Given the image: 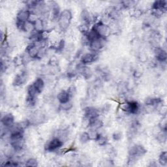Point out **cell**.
I'll return each mask as SVG.
<instances>
[{"label":"cell","instance_id":"cell-22","mask_svg":"<svg viewBox=\"0 0 167 167\" xmlns=\"http://www.w3.org/2000/svg\"><path fill=\"white\" fill-rule=\"evenodd\" d=\"M37 165H38L37 161L36 159H33V158H31V159H28L27 161H26V163H25V166H27L36 167Z\"/></svg>","mask_w":167,"mask_h":167},{"label":"cell","instance_id":"cell-27","mask_svg":"<svg viewBox=\"0 0 167 167\" xmlns=\"http://www.w3.org/2000/svg\"><path fill=\"white\" fill-rule=\"evenodd\" d=\"M113 138L115 140H119L121 138V134L120 133H114L113 135Z\"/></svg>","mask_w":167,"mask_h":167},{"label":"cell","instance_id":"cell-2","mask_svg":"<svg viewBox=\"0 0 167 167\" xmlns=\"http://www.w3.org/2000/svg\"><path fill=\"white\" fill-rule=\"evenodd\" d=\"M72 13L69 10H64L59 16V25L61 30H67L72 19Z\"/></svg>","mask_w":167,"mask_h":167},{"label":"cell","instance_id":"cell-21","mask_svg":"<svg viewBox=\"0 0 167 167\" xmlns=\"http://www.w3.org/2000/svg\"><path fill=\"white\" fill-rule=\"evenodd\" d=\"M89 136H90V140H97L98 138V136H99V134L97 132L96 130H94V129H92L89 133Z\"/></svg>","mask_w":167,"mask_h":167},{"label":"cell","instance_id":"cell-1","mask_svg":"<svg viewBox=\"0 0 167 167\" xmlns=\"http://www.w3.org/2000/svg\"><path fill=\"white\" fill-rule=\"evenodd\" d=\"M146 153V149L140 145H135L132 146L129 152V162H136V160Z\"/></svg>","mask_w":167,"mask_h":167},{"label":"cell","instance_id":"cell-18","mask_svg":"<svg viewBox=\"0 0 167 167\" xmlns=\"http://www.w3.org/2000/svg\"><path fill=\"white\" fill-rule=\"evenodd\" d=\"M34 28L36 29V31L37 32H42V28H43V25H42V22L40 19H37L36 22L33 24Z\"/></svg>","mask_w":167,"mask_h":167},{"label":"cell","instance_id":"cell-3","mask_svg":"<svg viewBox=\"0 0 167 167\" xmlns=\"http://www.w3.org/2000/svg\"><path fill=\"white\" fill-rule=\"evenodd\" d=\"M92 30H93L103 39L107 37L110 33V28L109 26L102 22L95 24Z\"/></svg>","mask_w":167,"mask_h":167},{"label":"cell","instance_id":"cell-24","mask_svg":"<svg viewBox=\"0 0 167 167\" xmlns=\"http://www.w3.org/2000/svg\"><path fill=\"white\" fill-rule=\"evenodd\" d=\"M96 141L97 142V143L100 146H104V145L106 144V143H107V139L104 136L99 135V136H98L97 139L96 140Z\"/></svg>","mask_w":167,"mask_h":167},{"label":"cell","instance_id":"cell-11","mask_svg":"<svg viewBox=\"0 0 167 167\" xmlns=\"http://www.w3.org/2000/svg\"><path fill=\"white\" fill-rule=\"evenodd\" d=\"M97 56L94 54L92 53H88L84 54L82 59L81 61L83 64H92L93 61H95L97 59Z\"/></svg>","mask_w":167,"mask_h":167},{"label":"cell","instance_id":"cell-14","mask_svg":"<svg viewBox=\"0 0 167 167\" xmlns=\"http://www.w3.org/2000/svg\"><path fill=\"white\" fill-rule=\"evenodd\" d=\"M128 112L131 114H136L139 110V104L136 101L127 102Z\"/></svg>","mask_w":167,"mask_h":167},{"label":"cell","instance_id":"cell-8","mask_svg":"<svg viewBox=\"0 0 167 167\" xmlns=\"http://www.w3.org/2000/svg\"><path fill=\"white\" fill-rule=\"evenodd\" d=\"M57 97L61 104H64L69 102V99L71 98V95L69 93L68 90H62L58 93Z\"/></svg>","mask_w":167,"mask_h":167},{"label":"cell","instance_id":"cell-6","mask_svg":"<svg viewBox=\"0 0 167 167\" xmlns=\"http://www.w3.org/2000/svg\"><path fill=\"white\" fill-rule=\"evenodd\" d=\"M2 124L5 127L11 128L14 124V118L11 114H7L2 118Z\"/></svg>","mask_w":167,"mask_h":167},{"label":"cell","instance_id":"cell-9","mask_svg":"<svg viewBox=\"0 0 167 167\" xmlns=\"http://www.w3.org/2000/svg\"><path fill=\"white\" fill-rule=\"evenodd\" d=\"M90 47L91 50L93 52L99 51L103 47V39L101 38L92 41L91 42H90Z\"/></svg>","mask_w":167,"mask_h":167},{"label":"cell","instance_id":"cell-26","mask_svg":"<svg viewBox=\"0 0 167 167\" xmlns=\"http://www.w3.org/2000/svg\"><path fill=\"white\" fill-rule=\"evenodd\" d=\"M3 166H18L15 162L11 161H7L6 163H5V164H3Z\"/></svg>","mask_w":167,"mask_h":167},{"label":"cell","instance_id":"cell-20","mask_svg":"<svg viewBox=\"0 0 167 167\" xmlns=\"http://www.w3.org/2000/svg\"><path fill=\"white\" fill-rule=\"evenodd\" d=\"M90 140V138L88 133H86V132H84V133H83L81 135L80 140L82 143H86V142H88Z\"/></svg>","mask_w":167,"mask_h":167},{"label":"cell","instance_id":"cell-5","mask_svg":"<svg viewBox=\"0 0 167 167\" xmlns=\"http://www.w3.org/2000/svg\"><path fill=\"white\" fill-rule=\"evenodd\" d=\"M84 116L87 120H92L95 118H98L99 112L97 110L93 107H87L84 110Z\"/></svg>","mask_w":167,"mask_h":167},{"label":"cell","instance_id":"cell-23","mask_svg":"<svg viewBox=\"0 0 167 167\" xmlns=\"http://www.w3.org/2000/svg\"><path fill=\"white\" fill-rule=\"evenodd\" d=\"M82 73L83 76L85 78H90V76H91V75H92V73L90 71V69H88L87 67H82Z\"/></svg>","mask_w":167,"mask_h":167},{"label":"cell","instance_id":"cell-17","mask_svg":"<svg viewBox=\"0 0 167 167\" xmlns=\"http://www.w3.org/2000/svg\"><path fill=\"white\" fill-rule=\"evenodd\" d=\"M161 102H162V101L160 99L148 98L146 100L145 103L146 105H148V106L155 107V106H157V105H159Z\"/></svg>","mask_w":167,"mask_h":167},{"label":"cell","instance_id":"cell-4","mask_svg":"<svg viewBox=\"0 0 167 167\" xmlns=\"http://www.w3.org/2000/svg\"><path fill=\"white\" fill-rule=\"evenodd\" d=\"M63 140L58 137L52 138L45 146V149L48 152H54L63 146Z\"/></svg>","mask_w":167,"mask_h":167},{"label":"cell","instance_id":"cell-25","mask_svg":"<svg viewBox=\"0 0 167 167\" xmlns=\"http://www.w3.org/2000/svg\"><path fill=\"white\" fill-rule=\"evenodd\" d=\"M61 107H62V109L64 110H67L72 107V104H71V103H70L69 102H68V103H66L64 104H61Z\"/></svg>","mask_w":167,"mask_h":167},{"label":"cell","instance_id":"cell-12","mask_svg":"<svg viewBox=\"0 0 167 167\" xmlns=\"http://www.w3.org/2000/svg\"><path fill=\"white\" fill-rule=\"evenodd\" d=\"M155 57L160 62H164L166 59V52L163 49L157 48L155 50Z\"/></svg>","mask_w":167,"mask_h":167},{"label":"cell","instance_id":"cell-15","mask_svg":"<svg viewBox=\"0 0 167 167\" xmlns=\"http://www.w3.org/2000/svg\"><path fill=\"white\" fill-rule=\"evenodd\" d=\"M81 19L84 22V24L86 25H88L92 22V18L90 14V13L86 9H84L82 11V14H81Z\"/></svg>","mask_w":167,"mask_h":167},{"label":"cell","instance_id":"cell-16","mask_svg":"<svg viewBox=\"0 0 167 167\" xmlns=\"http://www.w3.org/2000/svg\"><path fill=\"white\" fill-rule=\"evenodd\" d=\"M26 80V76L24 73H21L17 75L13 81V85L15 86H19L22 85Z\"/></svg>","mask_w":167,"mask_h":167},{"label":"cell","instance_id":"cell-13","mask_svg":"<svg viewBox=\"0 0 167 167\" xmlns=\"http://www.w3.org/2000/svg\"><path fill=\"white\" fill-rule=\"evenodd\" d=\"M32 85L34 87V88L37 91V92L38 93V94H39L43 90L44 86H45V83H44V81L42 78H38L35 81V82Z\"/></svg>","mask_w":167,"mask_h":167},{"label":"cell","instance_id":"cell-7","mask_svg":"<svg viewBox=\"0 0 167 167\" xmlns=\"http://www.w3.org/2000/svg\"><path fill=\"white\" fill-rule=\"evenodd\" d=\"M30 13L26 10H21L17 14L16 16V22L21 23H26L30 18Z\"/></svg>","mask_w":167,"mask_h":167},{"label":"cell","instance_id":"cell-10","mask_svg":"<svg viewBox=\"0 0 167 167\" xmlns=\"http://www.w3.org/2000/svg\"><path fill=\"white\" fill-rule=\"evenodd\" d=\"M26 51H27L29 56L32 58H37L39 54V50L37 46L35 45H30L28 46L27 48H26Z\"/></svg>","mask_w":167,"mask_h":167},{"label":"cell","instance_id":"cell-19","mask_svg":"<svg viewBox=\"0 0 167 167\" xmlns=\"http://www.w3.org/2000/svg\"><path fill=\"white\" fill-rule=\"evenodd\" d=\"M159 163L165 166L167 163V154L166 152H163L161 153L159 156Z\"/></svg>","mask_w":167,"mask_h":167}]
</instances>
